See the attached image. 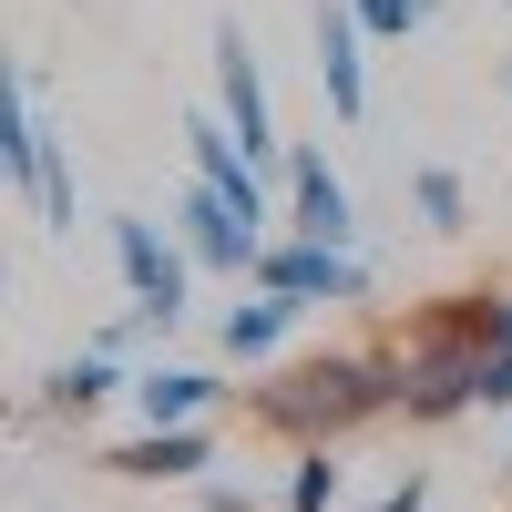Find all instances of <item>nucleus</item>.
Masks as SVG:
<instances>
[{
	"label": "nucleus",
	"instance_id": "nucleus-5",
	"mask_svg": "<svg viewBox=\"0 0 512 512\" xmlns=\"http://www.w3.org/2000/svg\"><path fill=\"white\" fill-rule=\"evenodd\" d=\"M277 195H287L277 236H318V246H369V226H359V195H349V175L328 164V144H287V164H277Z\"/></svg>",
	"mask_w": 512,
	"mask_h": 512
},
{
	"label": "nucleus",
	"instance_id": "nucleus-23",
	"mask_svg": "<svg viewBox=\"0 0 512 512\" xmlns=\"http://www.w3.org/2000/svg\"><path fill=\"white\" fill-rule=\"evenodd\" d=\"M492 93H502V103H512V52H502V62H492Z\"/></svg>",
	"mask_w": 512,
	"mask_h": 512
},
{
	"label": "nucleus",
	"instance_id": "nucleus-6",
	"mask_svg": "<svg viewBox=\"0 0 512 512\" xmlns=\"http://www.w3.org/2000/svg\"><path fill=\"white\" fill-rule=\"evenodd\" d=\"M216 113H226V134L267 164H287V134H277V103H267V62H256V41L246 21H216Z\"/></svg>",
	"mask_w": 512,
	"mask_h": 512
},
{
	"label": "nucleus",
	"instance_id": "nucleus-14",
	"mask_svg": "<svg viewBox=\"0 0 512 512\" xmlns=\"http://www.w3.org/2000/svg\"><path fill=\"white\" fill-rule=\"evenodd\" d=\"M410 216H420V236H472V185H461V164H410Z\"/></svg>",
	"mask_w": 512,
	"mask_h": 512
},
{
	"label": "nucleus",
	"instance_id": "nucleus-2",
	"mask_svg": "<svg viewBox=\"0 0 512 512\" xmlns=\"http://www.w3.org/2000/svg\"><path fill=\"white\" fill-rule=\"evenodd\" d=\"M482 338L461 328L451 308L431 328H410L400 338V420L410 431H451V420H482Z\"/></svg>",
	"mask_w": 512,
	"mask_h": 512
},
{
	"label": "nucleus",
	"instance_id": "nucleus-3",
	"mask_svg": "<svg viewBox=\"0 0 512 512\" xmlns=\"http://www.w3.org/2000/svg\"><path fill=\"white\" fill-rule=\"evenodd\" d=\"M103 246H113V277H123V297H134L144 318H164V338H175L185 318H195V246L175 236V226H154V216H103Z\"/></svg>",
	"mask_w": 512,
	"mask_h": 512
},
{
	"label": "nucleus",
	"instance_id": "nucleus-21",
	"mask_svg": "<svg viewBox=\"0 0 512 512\" xmlns=\"http://www.w3.org/2000/svg\"><path fill=\"white\" fill-rule=\"evenodd\" d=\"M482 420H512V349L482 359Z\"/></svg>",
	"mask_w": 512,
	"mask_h": 512
},
{
	"label": "nucleus",
	"instance_id": "nucleus-10",
	"mask_svg": "<svg viewBox=\"0 0 512 512\" xmlns=\"http://www.w3.org/2000/svg\"><path fill=\"white\" fill-rule=\"evenodd\" d=\"M134 369L144 359H113V349H93V338H82L72 359H52L41 369V420H93V410H113V400H134Z\"/></svg>",
	"mask_w": 512,
	"mask_h": 512
},
{
	"label": "nucleus",
	"instance_id": "nucleus-11",
	"mask_svg": "<svg viewBox=\"0 0 512 512\" xmlns=\"http://www.w3.org/2000/svg\"><path fill=\"white\" fill-rule=\"evenodd\" d=\"M369 52H379V41L359 31L349 0H318V93H328L338 123H359V113H369Z\"/></svg>",
	"mask_w": 512,
	"mask_h": 512
},
{
	"label": "nucleus",
	"instance_id": "nucleus-18",
	"mask_svg": "<svg viewBox=\"0 0 512 512\" xmlns=\"http://www.w3.org/2000/svg\"><path fill=\"white\" fill-rule=\"evenodd\" d=\"M93 349H113V359H144V349H164V318H144L134 297H123V318H103V328H93Z\"/></svg>",
	"mask_w": 512,
	"mask_h": 512
},
{
	"label": "nucleus",
	"instance_id": "nucleus-20",
	"mask_svg": "<svg viewBox=\"0 0 512 512\" xmlns=\"http://www.w3.org/2000/svg\"><path fill=\"white\" fill-rule=\"evenodd\" d=\"M431 492H441L431 472H390V482H379V492H369L359 512H431Z\"/></svg>",
	"mask_w": 512,
	"mask_h": 512
},
{
	"label": "nucleus",
	"instance_id": "nucleus-22",
	"mask_svg": "<svg viewBox=\"0 0 512 512\" xmlns=\"http://www.w3.org/2000/svg\"><path fill=\"white\" fill-rule=\"evenodd\" d=\"M492 492H512V441H502V451H492Z\"/></svg>",
	"mask_w": 512,
	"mask_h": 512
},
{
	"label": "nucleus",
	"instance_id": "nucleus-1",
	"mask_svg": "<svg viewBox=\"0 0 512 512\" xmlns=\"http://www.w3.org/2000/svg\"><path fill=\"white\" fill-rule=\"evenodd\" d=\"M246 420L277 431V441H349L369 420H400V338L267 359V379L246 390Z\"/></svg>",
	"mask_w": 512,
	"mask_h": 512
},
{
	"label": "nucleus",
	"instance_id": "nucleus-15",
	"mask_svg": "<svg viewBox=\"0 0 512 512\" xmlns=\"http://www.w3.org/2000/svg\"><path fill=\"white\" fill-rule=\"evenodd\" d=\"M41 236H72L82 226V185H72V144H52V164H41V195H31Z\"/></svg>",
	"mask_w": 512,
	"mask_h": 512
},
{
	"label": "nucleus",
	"instance_id": "nucleus-7",
	"mask_svg": "<svg viewBox=\"0 0 512 512\" xmlns=\"http://www.w3.org/2000/svg\"><path fill=\"white\" fill-rule=\"evenodd\" d=\"M164 226L195 246L205 277H236V287L256 277V256H267V236H277V226H256L246 205H226L216 185H195V175H185V195H175V216H164Z\"/></svg>",
	"mask_w": 512,
	"mask_h": 512
},
{
	"label": "nucleus",
	"instance_id": "nucleus-8",
	"mask_svg": "<svg viewBox=\"0 0 512 512\" xmlns=\"http://www.w3.org/2000/svg\"><path fill=\"white\" fill-rule=\"evenodd\" d=\"M93 461L113 482H205L226 461V420H175V431H144V420H134V431L103 441Z\"/></svg>",
	"mask_w": 512,
	"mask_h": 512
},
{
	"label": "nucleus",
	"instance_id": "nucleus-16",
	"mask_svg": "<svg viewBox=\"0 0 512 512\" xmlns=\"http://www.w3.org/2000/svg\"><path fill=\"white\" fill-rule=\"evenodd\" d=\"M349 11H359L369 41H410V31H431V21H441V0H349Z\"/></svg>",
	"mask_w": 512,
	"mask_h": 512
},
{
	"label": "nucleus",
	"instance_id": "nucleus-9",
	"mask_svg": "<svg viewBox=\"0 0 512 512\" xmlns=\"http://www.w3.org/2000/svg\"><path fill=\"white\" fill-rule=\"evenodd\" d=\"M123 410H134L144 431H175V420H226V410H236V379L205 369V359H144Z\"/></svg>",
	"mask_w": 512,
	"mask_h": 512
},
{
	"label": "nucleus",
	"instance_id": "nucleus-12",
	"mask_svg": "<svg viewBox=\"0 0 512 512\" xmlns=\"http://www.w3.org/2000/svg\"><path fill=\"white\" fill-rule=\"evenodd\" d=\"M308 328V308L297 297H277V287H246L236 308L216 318V359H236V369H267V359H287V338Z\"/></svg>",
	"mask_w": 512,
	"mask_h": 512
},
{
	"label": "nucleus",
	"instance_id": "nucleus-4",
	"mask_svg": "<svg viewBox=\"0 0 512 512\" xmlns=\"http://www.w3.org/2000/svg\"><path fill=\"white\" fill-rule=\"evenodd\" d=\"M246 287H277L297 297V308H379V256L369 246H318V236H267V256H256Z\"/></svg>",
	"mask_w": 512,
	"mask_h": 512
},
{
	"label": "nucleus",
	"instance_id": "nucleus-17",
	"mask_svg": "<svg viewBox=\"0 0 512 512\" xmlns=\"http://www.w3.org/2000/svg\"><path fill=\"white\" fill-rule=\"evenodd\" d=\"M451 318L482 338V349H512V287H472V297H451Z\"/></svg>",
	"mask_w": 512,
	"mask_h": 512
},
{
	"label": "nucleus",
	"instance_id": "nucleus-19",
	"mask_svg": "<svg viewBox=\"0 0 512 512\" xmlns=\"http://www.w3.org/2000/svg\"><path fill=\"white\" fill-rule=\"evenodd\" d=\"M195 512H277V492H256V482H236V472H205V482H195Z\"/></svg>",
	"mask_w": 512,
	"mask_h": 512
},
{
	"label": "nucleus",
	"instance_id": "nucleus-24",
	"mask_svg": "<svg viewBox=\"0 0 512 512\" xmlns=\"http://www.w3.org/2000/svg\"><path fill=\"white\" fill-rule=\"evenodd\" d=\"M502 11H512V0H502Z\"/></svg>",
	"mask_w": 512,
	"mask_h": 512
},
{
	"label": "nucleus",
	"instance_id": "nucleus-13",
	"mask_svg": "<svg viewBox=\"0 0 512 512\" xmlns=\"http://www.w3.org/2000/svg\"><path fill=\"white\" fill-rule=\"evenodd\" d=\"M277 512H349V451L338 441H287Z\"/></svg>",
	"mask_w": 512,
	"mask_h": 512
}]
</instances>
